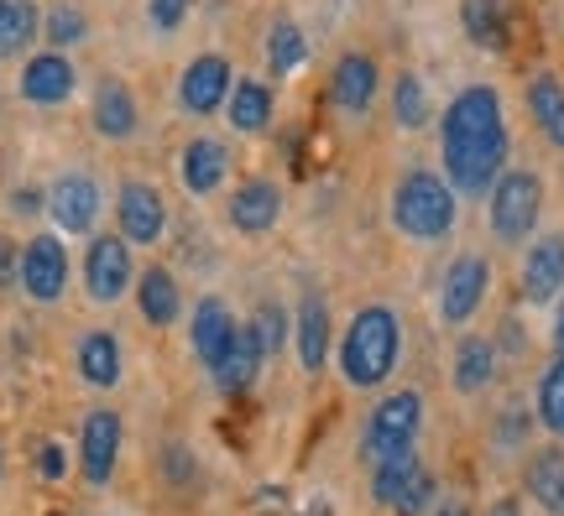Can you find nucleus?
I'll return each mask as SVG.
<instances>
[{
    "label": "nucleus",
    "instance_id": "30",
    "mask_svg": "<svg viewBox=\"0 0 564 516\" xmlns=\"http://www.w3.org/2000/svg\"><path fill=\"white\" fill-rule=\"evenodd\" d=\"M303 53H308V47H303V32L293 21H278L272 37H267V63H272V74H293L303 63Z\"/></svg>",
    "mask_w": 564,
    "mask_h": 516
},
{
    "label": "nucleus",
    "instance_id": "34",
    "mask_svg": "<svg viewBox=\"0 0 564 516\" xmlns=\"http://www.w3.org/2000/svg\"><path fill=\"white\" fill-rule=\"evenodd\" d=\"M47 37L58 42H79L84 37V17L79 11H74V6H58V11H53V17H47Z\"/></svg>",
    "mask_w": 564,
    "mask_h": 516
},
{
    "label": "nucleus",
    "instance_id": "36",
    "mask_svg": "<svg viewBox=\"0 0 564 516\" xmlns=\"http://www.w3.org/2000/svg\"><path fill=\"white\" fill-rule=\"evenodd\" d=\"M42 475H47V480H58V475H63V449H53V443L42 449Z\"/></svg>",
    "mask_w": 564,
    "mask_h": 516
},
{
    "label": "nucleus",
    "instance_id": "41",
    "mask_svg": "<svg viewBox=\"0 0 564 516\" xmlns=\"http://www.w3.org/2000/svg\"><path fill=\"white\" fill-rule=\"evenodd\" d=\"M554 339H560V350H564V308H560V323H554Z\"/></svg>",
    "mask_w": 564,
    "mask_h": 516
},
{
    "label": "nucleus",
    "instance_id": "6",
    "mask_svg": "<svg viewBox=\"0 0 564 516\" xmlns=\"http://www.w3.org/2000/svg\"><path fill=\"white\" fill-rule=\"evenodd\" d=\"M429 496H434V480L423 475L419 454H398L377 464V501L392 506L398 516H419L429 506Z\"/></svg>",
    "mask_w": 564,
    "mask_h": 516
},
{
    "label": "nucleus",
    "instance_id": "14",
    "mask_svg": "<svg viewBox=\"0 0 564 516\" xmlns=\"http://www.w3.org/2000/svg\"><path fill=\"white\" fill-rule=\"evenodd\" d=\"M486 293V261L481 256H460L455 266H449V277H444V318L449 323H465V318L476 314V303H481Z\"/></svg>",
    "mask_w": 564,
    "mask_h": 516
},
{
    "label": "nucleus",
    "instance_id": "9",
    "mask_svg": "<svg viewBox=\"0 0 564 516\" xmlns=\"http://www.w3.org/2000/svg\"><path fill=\"white\" fill-rule=\"evenodd\" d=\"M84 277H89V293L100 303H116L131 282V251L126 240L116 235H95L89 240V256H84Z\"/></svg>",
    "mask_w": 564,
    "mask_h": 516
},
{
    "label": "nucleus",
    "instance_id": "33",
    "mask_svg": "<svg viewBox=\"0 0 564 516\" xmlns=\"http://www.w3.org/2000/svg\"><path fill=\"white\" fill-rule=\"evenodd\" d=\"M251 339H257L262 360L278 355V350H282V314H278V308H262V314H257V329H251Z\"/></svg>",
    "mask_w": 564,
    "mask_h": 516
},
{
    "label": "nucleus",
    "instance_id": "39",
    "mask_svg": "<svg viewBox=\"0 0 564 516\" xmlns=\"http://www.w3.org/2000/svg\"><path fill=\"white\" fill-rule=\"evenodd\" d=\"M0 282H11V245H0Z\"/></svg>",
    "mask_w": 564,
    "mask_h": 516
},
{
    "label": "nucleus",
    "instance_id": "35",
    "mask_svg": "<svg viewBox=\"0 0 564 516\" xmlns=\"http://www.w3.org/2000/svg\"><path fill=\"white\" fill-rule=\"evenodd\" d=\"M147 11H152V26H158V32H173L183 21V11H188V0H147Z\"/></svg>",
    "mask_w": 564,
    "mask_h": 516
},
{
    "label": "nucleus",
    "instance_id": "38",
    "mask_svg": "<svg viewBox=\"0 0 564 516\" xmlns=\"http://www.w3.org/2000/svg\"><path fill=\"white\" fill-rule=\"evenodd\" d=\"M491 516H523V512H518V501H497V506H491Z\"/></svg>",
    "mask_w": 564,
    "mask_h": 516
},
{
    "label": "nucleus",
    "instance_id": "19",
    "mask_svg": "<svg viewBox=\"0 0 564 516\" xmlns=\"http://www.w3.org/2000/svg\"><path fill=\"white\" fill-rule=\"evenodd\" d=\"M95 125H100V136H131L137 131V100H131L126 84L105 79L95 89Z\"/></svg>",
    "mask_w": 564,
    "mask_h": 516
},
{
    "label": "nucleus",
    "instance_id": "24",
    "mask_svg": "<svg viewBox=\"0 0 564 516\" xmlns=\"http://www.w3.org/2000/svg\"><path fill=\"white\" fill-rule=\"evenodd\" d=\"M79 371H84V381H95V386H116V381H121V344L110 334H89L79 344Z\"/></svg>",
    "mask_w": 564,
    "mask_h": 516
},
{
    "label": "nucleus",
    "instance_id": "20",
    "mask_svg": "<svg viewBox=\"0 0 564 516\" xmlns=\"http://www.w3.org/2000/svg\"><path fill=\"white\" fill-rule=\"evenodd\" d=\"M225 178V146L220 141H194L183 146V183L188 194H215Z\"/></svg>",
    "mask_w": 564,
    "mask_h": 516
},
{
    "label": "nucleus",
    "instance_id": "15",
    "mask_svg": "<svg viewBox=\"0 0 564 516\" xmlns=\"http://www.w3.org/2000/svg\"><path fill=\"white\" fill-rule=\"evenodd\" d=\"M68 89H74V63L63 53H42L21 68V95L32 105H58L68 100Z\"/></svg>",
    "mask_w": 564,
    "mask_h": 516
},
{
    "label": "nucleus",
    "instance_id": "29",
    "mask_svg": "<svg viewBox=\"0 0 564 516\" xmlns=\"http://www.w3.org/2000/svg\"><path fill=\"white\" fill-rule=\"evenodd\" d=\"M141 314L152 318V323H173L178 318V282L167 277V272H147L141 277Z\"/></svg>",
    "mask_w": 564,
    "mask_h": 516
},
{
    "label": "nucleus",
    "instance_id": "28",
    "mask_svg": "<svg viewBox=\"0 0 564 516\" xmlns=\"http://www.w3.org/2000/svg\"><path fill=\"white\" fill-rule=\"evenodd\" d=\"M497 371V355H491V344L486 339H465L460 355H455V386L460 392H481L486 381Z\"/></svg>",
    "mask_w": 564,
    "mask_h": 516
},
{
    "label": "nucleus",
    "instance_id": "2",
    "mask_svg": "<svg viewBox=\"0 0 564 516\" xmlns=\"http://www.w3.org/2000/svg\"><path fill=\"white\" fill-rule=\"evenodd\" d=\"M340 365L356 386H377V381H387V371L398 365V318L387 314V308H366V314H356L350 334H345Z\"/></svg>",
    "mask_w": 564,
    "mask_h": 516
},
{
    "label": "nucleus",
    "instance_id": "18",
    "mask_svg": "<svg viewBox=\"0 0 564 516\" xmlns=\"http://www.w3.org/2000/svg\"><path fill=\"white\" fill-rule=\"evenodd\" d=\"M278 209H282V194L272 188V183H262V178L241 183V194L230 199V219H236V230H246V235H262V230H272Z\"/></svg>",
    "mask_w": 564,
    "mask_h": 516
},
{
    "label": "nucleus",
    "instance_id": "37",
    "mask_svg": "<svg viewBox=\"0 0 564 516\" xmlns=\"http://www.w3.org/2000/svg\"><path fill=\"white\" fill-rule=\"evenodd\" d=\"M17 209H37V188H21V194H17Z\"/></svg>",
    "mask_w": 564,
    "mask_h": 516
},
{
    "label": "nucleus",
    "instance_id": "13",
    "mask_svg": "<svg viewBox=\"0 0 564 516\" xmlns=\"http://www.w3.org/2000/svg\"><path fill=\"white\" fill-rule=\"evenodd\" d=\"M236 318H230V308H225L220 298H204L199 314H194V350H199V360L209 365V371H220V360L230 355V344H236Z\"/></svg>",
    "mask_w": 564,
    "mask_h": 516
},
{
    "label": "nucleus",
    "instance_id": "40",
    "mask_svg": "<svg viewBox=\"0 0 564 516\" xmlns=\"http://www.w3.org/2000/svg\"><path fill=\"white\" fill-rule=\"evenodd\" d=\"M440 516H470V512H465V501H449V506H444Z\"/></svg>",
    "mask_w": 564,
    "mask_h": 516
},
{
    "label": "nucleus",
    "instance_id": "26",
    "mask_svg": "<svg viewBox=\"0 0 564 516\" xmlns=\"http://www.w3.org/2000/svg\"><path fill=\"white\" fill-rule=\"evenodd\" d=\"M267 120H272V95H267V84L241 79L230 89V125H236V131H262Z\"/></svg>",
    "mask_w": 564,
    "mask_h": 516
},
{
    "label": "nucleus",
    "instance_id": "23",
    "mask_svg": "<svg viewBox=\"0 0 564 516\" xmlns=\"http://www.w3.org/2000/svg\"><path fill=\"white\" fill-rule=\"evenodd\" d=\"M37 6L32 0H0V58H11V53H21L26 42L37 37Z\"/></svg>",
    "mask_w": 564,
    "mask_h": 516
},
{
    "label": "nucleus",
    "instance_id": "10",
    "mask_svg": "<svg viewBox=\"0 0 564 516\" xmlns=\"http://www.w3.org/2000/svg\"><path fill=\"white\" fill-rule=\"evenodd\" d=\"M167 224V209H162V194L152 183H126L121 188V235L137 240V245H152Z\"/></svg>",
    "mask_w": 564,
    "mask_h": 516
},
{
    "label": "nucleus",
    "instance_id": "27",
    "mask_svg": "<svg viewBox=\"0 0 564 516\" xmlns=\"http://www.w3.org/2000/svg\"><path fill=\"white\" fill-rule=\"evenodd\" d=\"M528 105H533V120L544 125V136L554 141V146H564V89L560 79H533L528 84Z\"/></svg>",
    "mask_w": 564,
    "mask_h": 516
},
{
    "label": "nucleus",
    "instance_id": "4",
    "mask_svg": "<svg viewBox=\"0 0 564 516\" xmlns=\"http://www.w3.org/2000/svg\"><path fill=\"white\" fill-rule=\"evenodd\" d=\"M419 422H423V402L413 392H398L387 397L371 422H366V459L371 464H387L398 454H413V438H419Z\"/></svg>",
    "mask_w": 564,
    "mask_h": 516
},
{
    "label": "nucleus",
    "instance_id": "11",
    "mask_svg": "<svg viewBox=\"0 0 564 516\" xmlns=\"http://www.w3.org/2000/svg\"><path fill=\"white\" fill-rule=\"evenodd\" d=\"M47 209H53V219H58L63 230H89L95 224V215H100V188L84 178V173H68V178L53 183V199H47Z\"/></svg>",
    "mask_w": 564,
    "mask_h": 516
},
{
    "label": "nucleus",
    "instance_id": "16",
    "mask_svg": "<svg viewBox=\"0 0 564 516\" xmlns=\"http://www.w3.org/2000/svg\"><path fill=\"white\" fill-rule=\"evenodd\" d=\"M564 287V235H544L523 261V293L533 303H549Z\"/></svg>",
    "mask_w": 564,
    "mask_h": 516
},
{
    "label": "nucleus",
    "instance_id": "1",
    "mask_svg": "<svg viewBox=\"0 0 564 516\" xmlns=\"http://www.w3.org/2000/svg\"><path fill=\"white\" fill-rule=\"evenodd\" d=\"M507 162V125L497 89H460L449 110H444V167H449V188L460 194H486L497 188Z\"/></svg>",
    "mask_w": 564,
    "mask_h": 516
},
{
    "label": "nucleus",
    "instance_id": "5",
    "mask_svg": "<svg viewBox=\"0 0 564 516\" xmlns=\"http://www.w3.org/2000/svg\"><path fill=\"white\" fill-rule=\"evenodd\" d=\"M539 209H544V183L533 173H502L497 178V188H491V230H497V240L512 245V240L533 235Z\"/></svg>",
    "mask_w": 564,
    "mask_h": 516
},
{
    "label": "nucleus",
    "instance_id": "22",
    "mask_svg": "<svg viewBox=\"0 0 564 516\" xmlns=\"http://www.w3.org/2000/svg\"><path fill=\"white\" fill-rule=\"evenodd\" d=\"M299 355L308 371H319L324 355H329V308H324V298H303L299 308Z\"/></svg>",
    "mask_w": 564,
    "mask_h": 516
},
{
    "label": "nucleus",
    "instance_id": "3",
    "mask_svg": "<svg viewBox=\"0 0 564 516\" xmlns=\"http://www.w3.org/2000/svg\"><path fill=\"white\" fill-rule=\"evenodd\" d=\"M392 219H398V230L413 240L449 235V224H455V194H449V183L434 178V173H408V178L398 183Z\"/></svg>",
    "mask_w": 564,
    "mask_h": 516
},
{
    "label": "nucleus",
    "instance_id": "32",
    "mask_svg": "<svg viewBox=\"0 0 564 516\" xmlns=\"http://www.w3.org/2000/svg\"><path fill=\"white\" fill-rule=\"evenodd\" d=\"M392 105H398V120H403V125H423V120H429V95H423V84L413 79V74H403V79H398Z\"/></svg>",
    "mask_w": 564,
    "mask_h": 516
},
{
    "label": "nucleus",
    "instance_id": "12",
    "mask_svg": "<svg viewBox=\"0 0 564 516\" xmlns=\"http://www.w3.org/2000/svg\"><path fill=\"white\" fill-rule=\"evenodd\" d=\"M116 449H121V417L116 413H89L79 438V454H84V475L105 485L110 470H116Z\"/></svg>",
    "mask_w": 564,
    "mask_h": 516
},
{
    "label": "nucleus",
    "instance_id": "31",
    "mask_svg": "<svg viewBox=\"0 0 564 516\" xmlns=\"http://www.w3.org/2000/svg\"><path fill=\"white\" fill-rule=\"evenodd\" d=\"M539 417H544L549 433L564 438V360L560 365H549L544 386H539Z\"/></svg>",
    "mask_w": 564,
    "mask_h": 516
},
{
    "label": "nucleus",
    "instance_id": "7",
    "mask_svg": "<svg viewBox=\"0 0 564 516\" xmlns=\"http://www.w3.org/2000/svg\"><path fill=\"white\" fill-rule=\"evenodd\" d=\"M21 287L32 293V298L53 303L63 293V282H68V256H63V240L58 235H32V245L21 251V266H17Z\"/></svg>",
    "mask_w": 564,
    "mask_h": 516
},
{
    "label": "nucleus",
    "instance_id": "17",
    "mask_svg": "<svg viewBox=\"0 0 564 516\" xmlns=\"http://www.w3.org/2000/svg\"><path fill=\"white\" fill-rule=\"evenodd\" d=\"M329 95H335V105H340L345 116H361L366 105H371V95H377V63L361 58V53L340 58L335 79H329Z\"/></svg>",
    "mask_w": 564,
    "mask_h": 516
},
{
    "label": "nucleus",
    "instance_id": "21",
    "mask_svg": "<svg viewBox=\"0 0 564 516\" xmlns=\"http://www.w3.org/2000/svg\"><path fill=\"white\" fill-rule=\"evenodd\" d=\"M528 491L544 512L564 516V449H544V454L528 464Z\"/></svg>",
    "mask_w": 564,
    "mask_h": 516
},
{
    "label": "nucleus",
    "instance_id": "8",
    "mask_svg": "<svg viewBox=\"0 0 564 516\" xmlns=\"http://www.w3.org/2000/svg\"><path fill=\"white\" fill-rule=\"evenodd\" d=\"M230 63L215 58V53H204V58H194L188 68H183V84H178V100L188 116H209V110H220L225 100H230Z\"/></svg>",
    "mask_w": 564,
    "mask_h": 516
},
{
    "label": "nucleus",
    "instance_id": "25",
    "mask_svg": "<svg viewBox=\"0 0 564 516\" xmlns=\"http://www.w3.org/2000/svg\"><path fill=\"white\" fill-rule=\"evenodd\" d=\"M257 365H262V350H257L251 329H241V334H236V344H230V355L220 360L215 381H220L225 392H246V386L257 381Z\"/></svg>",
    "mask_w": 564,
    "mask_h": 516
}]
</instances>
